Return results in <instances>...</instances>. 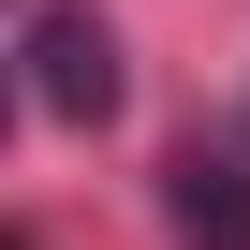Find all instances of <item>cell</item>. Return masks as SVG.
<instances>
[{
	"mask_svg": "<svg viewBox=\"0 0 250 250\" xmlns=\"http://www.w3.org/2000/svg\"><path fill=\"white\" fill-rule=\"evenodd\" d=\"M30 88H44V118H74V133L118 118L133 74H118V30L88 15V0H44V15H30Z\"/></svg>",
	"mask_w": 250,
	"mask_h": 250,
	"instance_id": "6da1fadb",
	"label": "cell"
},
{
	"mask_svg": "<svg viewBox=\"0 0 250 250\" xmlns=\"http://www.w3.org/2000/svg\"><path fill=\"white\" fill-rule=\"evenodd\" d=\"M162 206H177V250H250V177H235V162L191 147V162L162 177Z\"/></svg>",
	"mask_w": 250,
	"mask_h": 250,
	"instance_id": "7a4b0ae2",
	"label": "cell"
},
{
	"mask_svg": "<svg viewBox=\"0 0 250 250\" xmlns=\"http://www.w3.org/2000/svg\"><path fill=\"white\" fill-rule=\"evenodd\" d=\"M0 133H15V74H0Z\"/></svg>",
	"mask_w": 250,
	"mask_h": 250,
	"instance_id": "3957f363",
	"label": "cell"
}]
</instances>
